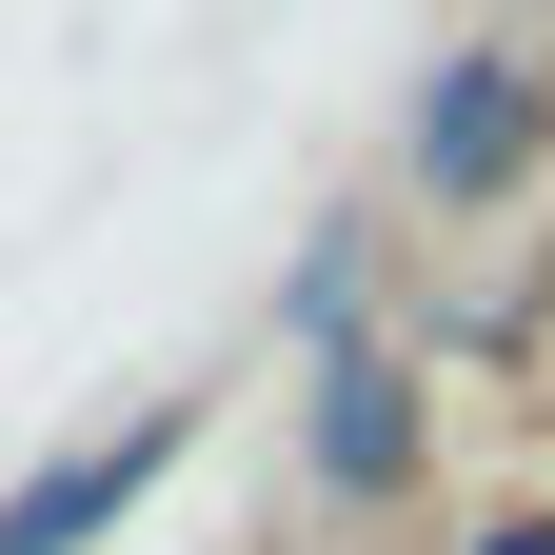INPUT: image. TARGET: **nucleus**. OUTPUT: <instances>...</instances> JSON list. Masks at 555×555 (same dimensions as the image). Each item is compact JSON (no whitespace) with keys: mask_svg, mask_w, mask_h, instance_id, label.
Returning <instances> with one entry per match:
<instances>
[{"mask_svg":"<svg viewBox=\"0 0 555 555\" xmlns=\"http://www.w3.org/2000/svg\"><path fill=\"white\" fill-rule=\"evenodd\" d=\"M159 456H179V397H159V416H119L100 456H60V476H21V496H0V555H80L100 516H139V496H159Z\"/></svg>","mask_w":555,"mask_h":555,"instance_id":"f257e3e1","label":"nucleus"},{"mask_svg":"<svg viewBox=\"0 0 555 555\" xmlns=\"http://www.w3.org/2000/svg\"><path fill=\"white\" fill-rule=\"evenodd\" d=\"M516 139H535L516 60H456V80L416 100V179H437V198H496V179H516Z\"/></svg>","mask_w":555,"mask_h":555,"instance_id":"f03ea898","label":"nucleus"},{"mask_svg":"<svg viewBox=\"0 0 555 555\" xmlns=\"http://www.w3.org/2000/svg\"><path fill=\"white\" fill-rule=\"evenodd\" d=\"M397 456H416L397 358H337V377H318V476H337V496H397Z\"/></svg>","mask_w":555,"mask_h":555,"instance_id":"7ed1b4c3","label":"nucleus"},{"mask_svg":"<svg viewBox=\"0 0 555 555\" xmlns=\"http://www.w3.org/2000/svg\"><path fill=\"white\" fill-rule=\"evenodd\" d=\"M476 555H555V516H496V535H476Z\"/></svg>","mask_w":555,"mask_h":555,"instance_id":"20e7f679","label":"nucleus"}]
</instances>
